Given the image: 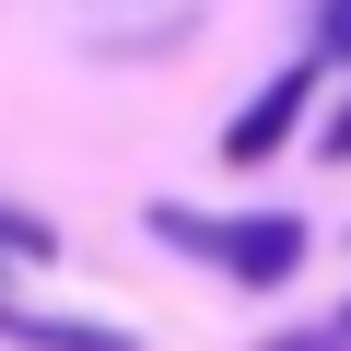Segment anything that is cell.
<instances>
[{"label":"cell","instance_id":"5b68a950","mask_svg":"<svg viewBox=\"0 0 351 351\" xmlns=\"http://www.w3.org/2000/svg\"><path fill=\"white\" fill-rule=\"evenodd\" d=\"M304 59H316V71H351V0H316V24H304Z\"/></svg>","mask_w":351,"mask_h":351},{"label":"cell","instance_id":"3957f363","mask_svg":"<svg viewBox=\"0 0 351 351\" xmlns=\"http://www.w3.org/2000/svg\"><path fill=\"white\" fill-rule=\"evenodd\" d=\"M0 339H24V351H129V328H94V316H36V304H0Z\"/></svg>","mask_w":351,"mask_h":351},{"label":"cell","instance_id":"6da1fadb","mask_svg":"<svg viewBox=\"0 0 351 351\" xmlns=\"http://www.w3.org/2000/svg\"><path fill=\"white\" fill-rule=\"evenodd\" d=\"M152 234H164V246H188V258H211V269L246 281V293H269V281L304 269V211H234V223H223V211H176V199H164Z\"/></svg>","mask_w":351,"mask_h":351},{"label":"cell","instance_id":"8992f818","mask_svg":"<svg viewBox=\"0 0 351 351\" xmlns=\"http://www.w3.org/2000/svg\"><path fill=\"white\" fill-rule=\"evenodd\" d=\"M316 152H328V164H351V106H339V117L316 129Z\"/></svg>","mask_w":351,"mask_h":351},{"label":"cell","instance_id":"7a4b0ae2","mask_svg":"<svg viewBox=\"0 0 351 351\" xmlns=\"http://www.w3.org/2000/svg\"><path fill=\"white\" fill-rule=\"evenodd\" d=\"M304 106H316V59L269 71V82H258V106H246V117L223 129V164H269V152H281V141L304 129Z\"/></svg>","mask_w":351,"mask_h":351},{"label":"cell","instance_id":"277c9868","mask_svg":"<svg viewBox=\"0 0 351 351\" xmlns=\"http://www.w3.org/2000/svg\"><path fill=\"white\" fill-rule=\"evenodd\" d=\"M47 258H59V234L36 211H0V269H47Z\"/></svg>","mask_w":351,"mask_h":351},{"label":"cell","instance_id":"52a82bcc","mask_svg":"<svg viewBox=\"0 0 351 351\" xmlns=\"http://www.w3.org/2000/svg\"><path fill=\"white\" fill-rule=\"evenodd\" d=\"M339 339H351V316H339Z\"/></svg>","mask_w":351,"mask_h":351}]
</instances>
